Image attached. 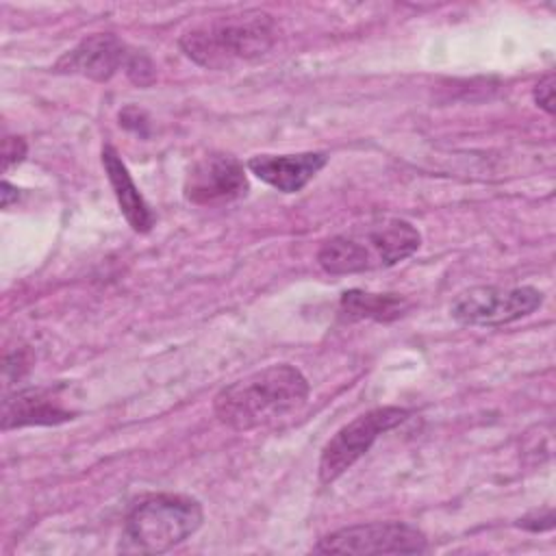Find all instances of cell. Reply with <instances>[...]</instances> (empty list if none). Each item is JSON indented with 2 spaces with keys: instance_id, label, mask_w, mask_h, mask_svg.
<instances>
[{
  "instance_id": "obj_1",
  "label": "cell",
  "mask_w": 556,
  "mask_h": 556,
  "mask_svg": "<svg viewBox=\"0 0 556 556\" xmlns=\"http://www.w3.org/2000/svg\"><path fill=\"white\" fill-rule=\"evenodd\" d=\"M308 380L289 365H269L226 384L213 402L217 419L239 432L267 428L298 413L308 400Z\"/></svg>"
},
{
  "instance_id": "obj_2",
  "label": "cell",
  "mask_w": 556,
  "mask_h": 556,
  "mask_svg": "<svg viewBox=\"0 0 556 556\" xmlns=\"http://www.w3.org/2000/svg\"><path fill=\"white\" fill-rule=\"evenodd\" d=\"M421 245L419 230L397 217L369 219L326 239L317 252V263L332 276L361 274L391 267L413 256Z\"/></svg>"
},
{
  "instance_id": "obj_3",
  "label": "cell",
  "mask_w": 556,
  "mask_h": 556,
  "mask_svg": "<svg viewBox=\"0 0 556 556\" xmlns=\"http://www.w3.org/2000/svg\"><path fill=\"white\" fill-rule=\"evenodd\" d=\"M276 39L274 17L265 11H241L193 26L180 37V50L206 70H226L263 56Z\"/></svg>"
},
{
  "instance_id": "obj_4",
  "label": "cell",
  "mask_w": 556,
  "mask_h": 556,
  "mask_svg": "<svg viewBox=\"0 0 556 556\" xmlns=\"http://www.w3.org/2000/svg\"><path fill=\"white\" fill-rule=\"evenodd\" d=\"M204 521L202 504L180 493H154L139 500L124 519L119 552L163 554L189 539Z\"/></svg>"
},
{
  "instance_id": "obj_5",
  "label": "cell",
  "mask_w": 556,
  "mask_h": 556,
  "mask_svg": "<svg viewBox=\"0 0 556 556\" xmlns=\"http://www.w3.org/2000/svg\"><path fill=\"white\" fill-rule=\"evenodd\" d=\"M410 417L408 408L380 406L367 410L337 430L319 456V482L330 484L343 476L382 434Z\"/></svg>"
},
{
  "instance_id": "obj_6",
  "label": "cell",
  "mask_w": 556,
  "mask_h": 556,
  "mask_svg": "<svg viewBox=\"0 0 556 556\" xmlns=\"http://www.w3.org/2000/svg\"><path fill=\"white\" fill-rule=\"evenodd\" d=\"M543 304L536 287H471L450 306L452 319L463 326H504L528 317Z\"/></svg>"
},
{
  "instance_id": "obj_7",
  "label": "cell",
  "mask_w": 556,
  "mask_h": 556,
  "mask_svg": "<svg viewBox=\"0 0 556 556\" xmlns=\"http://www.w3.org/2000/svg\"><path fill=\"white\" fill-rule=\"evenodd\" d=\"M321 554H424L428 539L404 521H374L334 530L319 539Z\"/></svg>"
},
{
  "instance_id": "obj_8",
  "label": "cell",
  "mask_w": 556,
  "mask_h": 556,
  "mask_svg": "<svg viewBox=\"0 0 556 556\" xmlns=\"http://www.w3.org/2000/svg\"><path fill=\"white\" fill-rule=\"evenodd\" d=\"M182 191L200 206L232 202L248 191L243 163L230 154H208L191 165Z\"/></svg>"
},
{
  "instance_id": "obj_9",
  "label": "cell",
  "mask_w": 556,
  "mask_h": 556,
  "mask_svg": "<svg viewBox=\"0 0 556 556\" xmlns=\"http://www.w3.org/2000/svg\"><path fill=\"white\" fill-rule=\"evenodd\" d=\"M130 50L113 33H96L78 41L56 63V74H76L98 83L109 80L117 70L126 67Z\"/></svg>"
},
{
  "instance_id": "obj_10",
  "label": "cell",
  "mask_w": 556,
  "mask_h": 556,
  "mask_svg": "<svg viewBox=\"0 0 556 556\" xmlns=\"http://www.w3.org/2000/svg\"><path fill=\"white\" fill-rule=\"evenodd\" d=\"M76 417V410L65 406L63 387L24 389L2 402V430L24 426H56Z\"/></svg>"
},
{
  "instance_id": "obj_11",
  "label": "cell",
  "mask_w": 556,
  "mask_h": 556,
  "mask_svg": "<svg viewBox=\"0 0 556 556\" xmlns=\"http://www.w3.org/2000/svg\"><path fill=\"white\" fill-rule=\"evenodd\" d=\"M328 163V152L300 154H256L248 161V169L282 193L304 189L315 174Z\"/></svg>"
},
{
  "instance_id": "obj_12",
  "label": "cell",
  "mask_w": 556,
  "mask_h": 556,
  "mask_svg": "<svg viewBox=\"0 0 556 556\" xmlns=\"http://www.w3.org/2000/svg\"><path fill=\"white\" fill-rule=\"evenodd\" d=\"M102 165L126 222L132 226L135 232H148L154 226V213L139 193L135 180L128 174V167L124 165L119 152L113 146L102 148Z\"/></svg>"
},
{
  "instance_id": "obj_13",
  "label": "cell",
  "mask_w": 556,
  "mask_h": 556,
  "mask_svg": "<svg viewBox=\"0 0 556 556\" xmlns=\"http://www.w3.org/2000/svg\"><path fill=\"white\" fill-rule=\"evenodd\" d=\"M341 313L345 319H374L393 321L408 311V300L395 293H369L363 289H350L341 295Z\"/></svg>"
},
{
  "instance_id": "obj_14",
  "label": "cell",
  "mask_w": 556,
  "mask_h": 556,
  "mask_svg": "<svg viewBox=\"0 0 556 556\" xmlns=\"http://www.w3.org/2000/svg\"><path fill=\"white\" fill-rule=\"evenodd\" d=\"M126 74L132 83H137L139 87H148L154 83L156 72H154V63L150 61V56H146L139 50H130L128 61H126Z\"/></svg>"
},
{
  "instance_id": "obj_15",
  "label": "cell",
  "mask_w": 556,
  "mask_h": 556,
  "mask_svg": "<svg viewBox=\"0 0 556 556\" xmlns=\"http://www.w3.org/2000/svg\"><path fill=\"white\" fill-rule=\"evenodd\" d=\"M26 141L22 137H4L2 141V172H9L11 167L20 165L26 156Z\"/></svg>"
},
{
  "instance_id": "obj_16",
  "label": "cell",
  "mask_w": 556,
  "mask_h": 556,
  "mask_svg": "<svg viewBox=\"0 0 556 556\" xmlns=\"http://www.w3.org/2000/svg\"><path fill=\"white\" fill-rule=\"evenodd\" d=\"M534 102L547 113L554 115V74H545L536 85H534Z\"/></svg>"
},
{
  "instance_id": "obj_17",
  "label": "cell",
  "mask_w": 556,
  "mask_h": 556,
  "mask_svg": "<svg viewBox=\"0 0 556 556\" xmlns=\"http://www.w3.org/2000/svg\"><path fill=\"white\" fill-rule=\"evenodd\" d=\"M119 124L124 126V128H128V130H135V132H139V135H148L146 130H143V126H148V117H146V113L143 111H139L137 106H126L122 113H119Z\"/></svg>"
},
{
  "instance_id": "obj_18",
  "label": "cell",
  "mask_w": 556,
  "mask_h": 556,
  "mask_svg": "<svg viewBox=\"0 0 556 556\" xmlns=\"http://www.w3.org/2000/svg\"><path fill=\"white\" fill-rule=\"evenodd\" d=\"M517 526H521V528H526V530H532V532L549 530V528H554V513H552V508H547L543 517H541V515H530V517L519 519Z\"/></svg>"
},
{
  "instance_id": "obj_19",
  "label": "cell",
  "mask_w": 556,
  "mask_h": 556,
  "mask_svg": "<svg viewBox=\"0 0 556 556\" xmlns=\"http://www.w3.org/2000/svg\"><path fill=\"white\" fill-rule=\"evenodd\" d=\"M13 202H17V187H13L9 180H2V208H9Z\"/></svg>"
}]
</instances>
